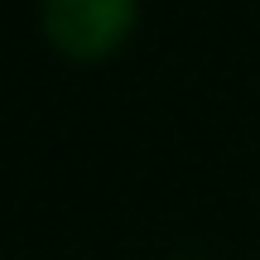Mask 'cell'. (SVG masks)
Segmentation results:
<instances>
[{
	"label": "cell",
	"instance_id": "cell-1",
	"mask_svg": "<svg viewBox=\"0 0 260 260\" xmlns=\"http://www.w3.org/2000/svg\"><path fill=\"white\" fill-rule=\"evenodd\" d=\"M44 34L68 53H102L130 24V0H39Z\"/></svg>",
	"mask_w": 260,
	"mask_h": 260
}]
</instances>
